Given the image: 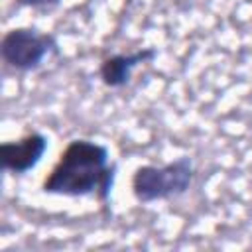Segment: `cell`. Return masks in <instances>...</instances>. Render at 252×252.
Returning <instances> with one entry per match:
<instances>
[{
	"label": "cell",
	"mask_w": 252,
	"mask_h": 252,
	"mask_svg": "<svg viewBox=\"0 0 252 252\" xmlns=\"http://www.w3.org/2000/svg\"><path fill=\"white\" fill-rule=\"evenodd\" d=\"M114 181L116 163L108 148L89 138H73L41 181V191L61 197H94L106 207Z\"/></svg>",
	"instance_id": "obj_1"
},
{
	"label": "cell",
	"mask_w": 252,
	"mask_h": 252,
	"mask_svg": "<svg viewBox=\"0 0 252 252\" xmlns=\"http://www.w3.org/2000/svg\"><path fill=\"white\" fill-rule=\"evenodd\" d=\"M195 181V165L191 158L181 156L169 163L138 165L132 173L130 189L138 203H156L185 195Z\"/></svg>",
	"instance_id": "obj_2"
},
{
	"label": "cell",
	"mask_w": 252,
	"mask_h": 252,
	"mask_svg": "<svg viewBox=\"0 0 252 252\" xmlns=\"http://www.w3.org/2000/svg\"><path fill=\"white\" fill-rule=\"evenodd\" d=\"M59 53V43L53 33L35 28H12L0 39L2 61L20 73H30L41 67L49 55Z\"/></svg>",
	"instance_id": "obj_3"
},
{
	"label": "cell",
	"mask_w": 252,
	"mask_h": 252,
	"mask_svg": "<svg viewBox=\"0 0 252 252\" xmlns=\"http://www.w3.org/2000/svg\"><path fill=\"white\" fill-rule=\"evenodd\" d=\"M49 148V140L45 134L32 130L26 132L18 140L2 142L0 146V163L2 169L14 175H24L37 167Z\"/></svg>",
	"instance_id": "obj_4"
},
{
	"label": "cell",
	"mask_w": 252,
	"mask_h": 252,
	"mask_svg": "<svg viewBox=\"0 0 252 252\" xmlns=\"http://www.w3.org/2000/svg\"><path fill=\"white\" fill-rule=\"evenodd\" d=\"M156 57H158L156 47H142V49H136L132 53L108 55L98 65V79L108 89H122L130 83L136 67L152 63Z\"/></svg>",
	"instance_id": "obj_5"
}]
</instances>
